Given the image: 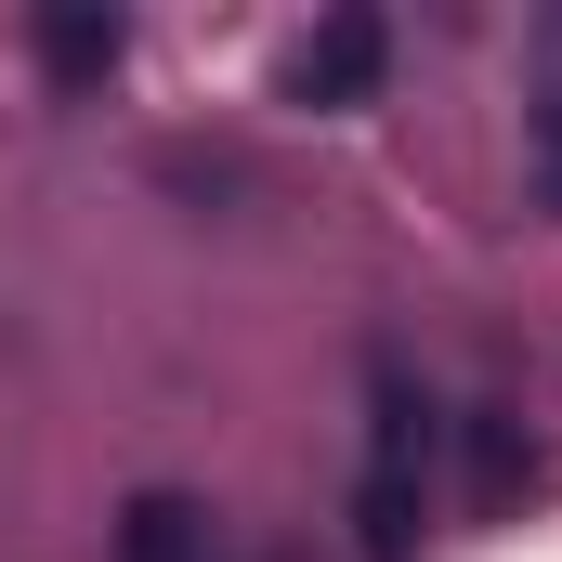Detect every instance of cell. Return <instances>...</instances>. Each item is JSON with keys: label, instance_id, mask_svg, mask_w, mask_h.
Here are the masks:
<instances>
[{"label": "cell", "instance_id": "6da1fadb", "mask_svg": "<svg viewBox=\"0 0 562 562\" xmlns=\"http://www.w3.org/2000/svg\"><path fill=\"white\" fill-rule=\"evenodd\" d=\"M431 484H445V406L393 353L367 367V471H353V562H419Z\"/></svg>", "mask_w": 562, "mask_h": 562}, {"label": "cell", "instance_id": "7a4b0ae2", "mask_svg": "<svg viewBox=\"0 0 562 562\" xmlns=\"http://www.w3.org/2000/svg\"><path fill=\"white\" fill-rule=\"evenodd\" d=\"M380 79H393L380 13H327V26H301L276 53V105H301V119H353V105H380Z\"/></svg>", "mask_w": 562, "mask_h": 562}, {"label": "cell", "instance_id": "3957f363", "mask_svg": "<svg viewBox=\"0 0 562 562\" xmlns=\"http://www.w3.org/2000/svg\"><path fill=\"white\" fill-rule=\"evenodd\" d=\"M26 40H40V79H53L66 105H79V92H105V79H119V53H132V26H119V13H40Z\"/></svg>", "mask_w": 562, "mask_h": 562}, {"label": "cell", "instance_id": "277c9868", "mask_svg": "<svg viewBox=\"0 0 562 562\" xmlns=\"http://www.w3.org/2000/svg\"><path fill=\"white\" fill-rule=\"evenodd\" d=\"M119 562H223V537H210V510H196V497L144 484L132 510H119Z\"/></svg>", "mask_w": 562, "mask_h": 562}, {"label": "cell", "instance_id": "5b68a950", "mask_svg": "<svg viewBox=\"0 0 562 562\" xmlns=\"http://www.w3.org/2000/svg\"><path fill=\"white\" fill-rule=\"evenodd\" d=\"M471 497H484V510H497V497H510V484H537V445H524V431L497 419V406H471Z\"/></svg>", "mask_w": 562, "mask_h": 562}, {"label": "cell", "instance_id": "8992f818", "mask_svg": "<svg viewBox=\"0 0 562 562\" xmlns=\"http://www.w3.org/2000/svg\"><path fill=\"white\" fill-rule=\"evenodd\" d=\"M524 183H537V210L562 223V79L524 105Z\"/></svg>", "mask_w": 562, "mask_h": 562}]
</instances>
